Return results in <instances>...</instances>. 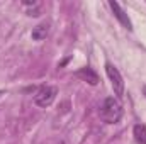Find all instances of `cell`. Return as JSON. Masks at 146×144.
<instances>
[{"instance_id": "cell-1", "label": "cell", "mask_w": 146, "mask_h": 144, "mask_svg": "<svg viewBox=\"0 0 146 144\" xmlns=\"http://www.w3.org/2000/svg\"><path fill=\"white\" fill-rule=\"evenodd\" d=\"M99 114H100V119L107 124H117L121 119H122V105L117 98L109 97L102 102V105L99 108Z\"/></svg>"}, {"instance_id": "cell-2", "label": "cell", "mask_w": 146, "mask_h": 144, "mask_svg": "<svg viewBox=\"0 0 146 144\" xmlns=\"http://www.w3.org/2000/svg\"><path fill=\"white\" fill-rule=\"evenodd\" d=\"M56 95H58V88H56V87L44 85V87L37 88L36 95H34V104H36L37 107L46 108V107H49V105L54 102Z\"/></svg>"}, {"instance_id": "cell-3", "label": "cell", "mask_w": 146, "mask_h": 144, "mask_svg": "<svg viewBox=\"0 0 146 144\" xmlns=\"http://www.w3.org/2000/svg\"><path fill=\"white\" fill-rule=\"evenodd\" d=\"M106 71H107V76H109V80H110V85L114 88V93L121 98L124 95V80H122V75L119 73V70L112 63H106Z\"/></svg>"}, {"instance_id": "cell-4", "label": "cell", "mask_w": 146, "mask_h": 144, "mask_svg": "<svg viewBox=\"0 0 146 144\" xmlns=\"http://www.w3.org/2000/svg\"><path fill=\"white\" fill-rule=\"evenodd\" d=\"M110 9H112V12H114V15H115V19L127 29V31H133V24H131V20H129V17H127V14L121 9V5L117 3V2H114V0H110L109 2Z\"/></svg>"}, {"instance_id": "cell-5", "label": "cell", "mask_w": 146, "mask_h": 144, "mask_svg": "<svg viewBox=\"0 0 146 144\" xmlns=\"http://www.w3.org/2000/svg\"><path fill=\"white\" fill-rule=\"evenodd\" d=\"M76 76H78L80 80L87 81L88 85H97V83H99V75L94 71L92 68H88V66H85V68L78 70V71H76Z\"/></svg>"}, {"instance_id": "cell-6", "label": "cell", "mask_w": 146, "mask_h": 144, "mask_svg": "<svg viewBox=\"0 0 146 144\" xmlns=\"http://www.w3.org/2000/svg\"><path fill=\"white\" fill-rule=\"evenodd\" d=\"M49 34V24H37L36 27L33 29V32H31V36L34 41H42V39H46Z\"/></svg>"}, {"instance_id": "cell-7", "label": "cell", "mask_w": 146, "mask_h": 144, "mask_svg": "<svg viewBox=\"0 0 146 144\" xmlns=\"http://www.w3.org/2000/svg\"><path fill=\"white\" fill-rule=\"evenodd\" d=\"M134 141L138 144H146V126L145 124H136L133 129Z\"/></svg>"}, {"instance_id": "cell-8", "label": "cell", "mask_w": 146, "mask_h": 144, "mask_svg": "<svg viewBox=\"0 0 146 144\" xmlns=\"http://www.w3.org/2000/svg\"><path fill=\"white\" fill-rule=\"evenodd\" d=\"M143 95H145V97H146V85H145V87H143Z\"/></svg>"}, {"instance_id": "cell-9", "label": "cell", "mask_w": 146, "mask_h": 144, "mask_svg": "<svg viewBox=\"0 0 146 144\" xmlns=\"http://www.w3.org/2000/svg\"><path fill=\"white\" fill-rule=\"evenodd\" d=\"M3 93H5V92H3V90H0V97H2V95H3Z\"/></svg>"}]
</instances>
